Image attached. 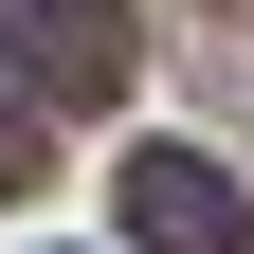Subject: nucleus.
I'll return each instance as SVG.
<instances>
[{
	"instance_id": "nucleus-2",
	"label": "nucleus",
	"mask_w": 254,
	"mask_h": 254,
	"mask_svg": "<svg viewBox=\"0 0 254 254\" xmlns=\"http://www.w3.org/2000/svg\"><path fill=\"white\" fill-rule=\"evenodd\" d=\"M0 55L37 109H109L127 91V0H0Z\"/></svg>"
},
{
	"instance_id": "nucleus-1",
	"label": "nucleus",
	"mask_w": 254,
	"mask_h": 254,
	"mask_svg": "<svg viewBox=\"0 0 254 254\" xmlns=\"http://www.w3.org/2000/svg\"><path fill=\"white\" fill-rule=\"evenodd\" d=\"M127 236L145 254H254V200H236V164H218V145H127Z\"/></svg>"
}]
</instances>
